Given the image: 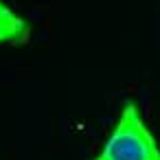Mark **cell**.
<instances>
[{"instance_id": "6da1fadb", "label": "cell", "mask_w": 160, "mask_h": 160, "mask_svg": "<svg viewBox=\"0 0 160 160\" xmlns=\"http://www.w3.org/2000/svg\"><path fill=\"white\" fill-rule=\"evenodd\" d=\"M92 160H160V145L136 101H125L110 136Z\"/></svg>"}, {"instance_id": "7a4b0ae2", "label": "cell", "mask_w": 160, "mask_h": 160, "mask_svg": "<svg viewBox=\"0 0 160 160\" xmlns=\"http://www.w3.org/2000/svg\"><path fill=\"white\" fill-rule=\"evenodd\" d=\"M29 33H31L29 22L0 0V44H20V42H27Z\"/></svg>"}]
</instances>
